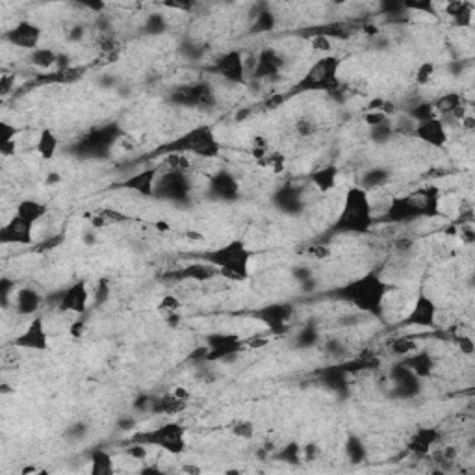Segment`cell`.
Here are the masks:
<instances>
[{"label": "cell", "mask_w": 475, "mask_h": 475, "mask_svg": "<svg viewBox=\"0 0 475 475\" xmlns=\"http://www.w3.org/2000/svg\"><path fill=\"white\" fill-rule=\"evenodd\" d=\"M390 290H392V286L384 281L381 271L372 269V271H366L361 277L353 279V281L338 286L336 290H332L331 295L359 310L361 314L373 316V318L381 320Z\"/></svg>", "instance_id": "obj_1"}, {"label": "cell", "mask_w": 475, "mask_h": 475, "mask_svg": "<svg viewBox=\"0 0 475 475\" xmlns=\"http://www.w3.org/2000/svg\"><path fill=\"white\" fill-rule=\"evenodd\" d=\"M375 223V208L372 193L362 186H351L344 195V202L331 230L334 234L364 236Z\"/></svg>", "instance_id": "obj_2"}, {"label": "cell", "mask_w": 475, "mask_h": 475, "mask_svg": "<svg viewBox=\"0 0 475 475\" xmlns=\"http://www.w3.org/2000/svg\"><path fill=\"white\" fill-rule=\"evenodd\" d=\"M200 258L214 266L219 271V275L229 279V281L245 282L251 279V264L254 252L240 238H232V240L225 241L223 245L214 247L210 251L202 252Z\"/></svg>", "instance_id": "obj_3"}, {"label": "cell", "mask_w": 475, "mask_h": 475, "mask_svg": "<svg viewBox=\"0 0 475 475\" xmlns=\"http://www.w3.org/2000/svg\"><path fill=\"white\" fill-rule=\"evenodd\" d=\"M440 208V191L427 186L413 193L392 197L383 219L388 223H411L422 218H436Z\"/></svg>", "instance_id": "obj_4"}, {"label": "cell", "mask_w": 475, "mask_h": 475, "mask_svg": "<svg viewBox=\"0 0 475 475\" xmlns=\"http://www.w3.org/2000/svg\"><path fill=\"white\" fill-rule=\"evenodd\" d=\"M156 155H182L188 156V158L197 156V158H205V160H214L221 155V144H219L212 126L200 125L184 132L182 136H178L169 144L162 145L160 149L156 150Z\"/></svg>", "instance_id": "obj_5"}, {"label": "cell", "mask_w": 475, "mask_h": 475, "mask_svg": "<svg viewBox=\"0 0 475 475\" xmlns=\"http://www.w3.org/2000/svg\"><path fill=\"white\" fill-rule=\"evenodd\" d=\"M340 67H342V60L338 56L325 54V56L318 58L304 73L303 78L293 86L292 93L336 92L342 87Z\"/></svg>", "instance_id": "obj_6"}, {"label": "cell", "mask_w": 475, "mask_h": 475, "mask_svg": "<svg viewBox=\"0 0 475 475\" xmlns=\"http://www.w3.org/2000/svg\"><path fill=\"white\" fill-rule=\"evenodd\" d=\"M121 138H123V128L119 123L112 121L84 134L73 147V153L80 158H106Z\"/></svg>", "instance_id": "obj_7"}, {"label": "cell", "mask_w": 475, "mask_h": 475, "mask_svg": "<svg viewBox=\"0 0 475 475\" xmlns=\"http://www.w3.org/2000/svg\"><path fill=\"white\" fill-rule=\"evenodd\" d=\"M126 442L144 444L147 447H160L166 453L180 455L186 449V429L178 422H166L153 431H141V433L132 435Z\"/></svg>", "instance_id": "obj_8"}, {"label": "cell", "mask_w": 475, "mask_h": 475, "mask_svg": "<svg viewBox=\"0 0 475 475\" xmlns=\"http://www.w3.org/2000/svg\"><path fill=\"white\" fill-rule=\"evenodd\" d=\"M191 197V180L188 173L177 171V169H166L158 175L155 186V199L184 205Z\"/></svg>", "instance_id": "obj_9"}, {"label": "cell", "mask_w": 475, "mask_h": 475, "mask_svg": "<svg viewBox=\"0 0 475 475\" xmlns=\"http://www.w3.org/2000/svg\"><path fill=\"white\" fill-rule=\"evenodd\" d=\"M243 347H245V340H241L238 334L214 332V334H208L207 340H205V345H200V349H202V362H216L223 361V359H232V356H238V353Z\"/></svg>", "instance_id": "obj_10"}, {"label": "cell", "mask_w": 475, "mask_h": 475, "mask_svg": "<svg viewBox=\"0 0 475 475\" xmlns=\"http://www.w3.org/2000/svg\"><path fill=\"white\" fill-rule=\"evenodd\" d=\"M169 101L178 106H188V108H214L218 103V97L208 82H195L189 86L173 89Z\"/></svg>", "instance_id": "obj_11"}, {"label": "cell", "mask_w": 475, "mask_h": 475, "mask_svg": "<svg viewBox=\"0 0 475 475\" xmlns=\"http://www.w3.org/2000/svg\"><path fill=\"white\" fill-rule=\"evenodd\" d=\"M293 316H295V306L292 303H286V301L269 303L254 312V318L268 327L269 334H275V336H281V334L292 331L290 321H292Z\"/></svg>", "instance_id": "obj_12"}, {"label": "cell", "mask_w": 475, "mask_h": 475, "mask_svg": "<svg viewBox=\"0 0 475 475\" xmlns=\"http://www.w3.org/2000/svg\"><path fill=\"white\" fill-rule=\"evenodd\" d=\"M214 75L221 76L225 82L234 84V86H245L247 84V67L245 56L241 51H229L223 56L218 58L210 67Z\"/></svg>", "instance_id": "obj_13"}, {"label": "cell", "mask_w": 475, "mask_h": 475, "mask_svg": "<svg viewBox=\"0 0 475 475\" xmlns=\"http://www.w3.org/2000/svg\"><path fill=\"white\" fill-rule=\"evenodd\" d=\"M13 347L26 351H40V353L51 349V338H49V332H46L43 316L35 314L30 320L28 325L24 327V331L19 336H15Z\"/></svg>", "instance_id": "obj_14"}, {"label": "cell", "mask_w": 475, "mask_h": 475, "mask_svg": "<svg viewBox=\"0 0 475 475\" xmlns=\"http://www.w3.org/2000/svg\"><path fill=\"white\" fill-rule=\"evenodd\" d=\"M436 321H438V306H436L435 299L429 297L427 293H420L418 297L414 299L413 309L401 320V325L435 329Z\"/></svg>", "instance_id": "obj_15"}, {"label": "cell", "mask_w": 475, "mask_h": 475, "mask_svg": "<svg viewBox=\"0 0 475 475\" xmlns=\"http://www.w3.org/2000/svg\"><path fill=\"white\" fill-rule=\"evenodd\" d=\"M414 138L420 139L422 144L429 145L433 149H444L449 141V132H447L446 119L440 117V115H435L431 119L420 121V123H414L413 126Z\"/></svg>", "instance_id": "obj_16"}, {"label": "cell", "mask_w": 475, "mask_h": 475, "mask_svg": "<svg viewBox=\"0 0 475 475\" xmlns=\"http://www.w3.org/2000/svg\"><path fill=\"white\" fill-rule=\"evenodd\" d=\"M89 301H92V292L86 281L73 282L63 292H60L58 297V310L60 312H67V314L84 316L89 309Z\"/></svg>", "instance_id": "obj_17"}, {"label": "cell", "mask_w": 475, "mask_h": 475, "mask_svg": "<svg viewBox=\"0 0 475 475\" xmlns=\"http://www.w3.org/2000/svg\"><path fill=\"white\" fill-rule=\"evenodd\" d=\"M390 379H392V397L395 399H414L422 392V379L403 362L392 368Z\"/></svg>", "instance_id": "obj_18"}, {"label": "cell", "mask_w": 475, "mask_h": 475, "mask_svg": "<svg viewBox=\"0 0 475 475\" xmlns=\"http://www.w3.org/2000/svg\"><path fill=\"white\" fill-rule=\"evenodd\" d=\"M208 197L218 202H236L240 199V180L229 169H219L208 177Z\"/></svg>", "instance_id": "obj_19"}, {"label": "cell", "mask_w": 475, "mask_h": 475, "mask_svg": "<svg viewBox=\"0 0 475 475\" xmlns=\"http://www.w3.org/2000/svg\"><path fill=\"white\" fill-rule=\"evenodd\" d=\"M41 37H43V30L40 24L32 23V21H19L15 26L2 34V40L8 41L10 45L28 52L40 49Z\"/></svg>", "instance_id": "obj_20"}, {"label": "cell", "mask_w": 475, "mask_h": 475, "mask_svg": "<svg viewBox=\"0 0 475 475\" xmlns=\"http://www.w3.org/2000/svg\"><path fill=\"white\" fill-rule=\"evenodd\" d=\"M282 67H284V56L273 46H266L254 58L251 73L257 80H268V78L279 75Z\"/></svg>", "instance_id": "obj_21"}, {"label": "cell", "mask_w": 475, "mask_h": 475, "mask_svg": "<svg viewBox=\"0 0 475 475\" xmlns=\"http://www.w3.org/2000/svg\"><path fill=\"white\" fill-rule=\"evenodd\" d=\"M271 200H273L277 210L286 214V216H299L304 210V207H306L303 191L297 186H293L292 182L284 184V186L277 189L273 197H271Z\"/></svg>", "instance_id": "obj_22"}, {"label": "cell", "mask_w": 475, "mask_h": 475, "mask_svg": "<svg viewBox=\"0 0 475 475\" xmlns=\"http://www.w3.org/2000/svg\"><path fill=\"white\" fill-rule=\"evenodd\" d=\"M162 171V166H153L141 171L134 173L132 177L125 178L123 182H119L121 189L126 191H134L139 197H155V186L158 180V175Z\"/></svg>", "instance_id": "obj_23"}, {"label": "cell", "mask_w": 475, "mask_h": 475, "mask_svg": "<svg viewBox=\"0 0 475 475\" xmlns=\"http://www.w3.org/2000/svg\"><path fill=\"white\" fill-rule=\"evenodd\" d=\"M32 230L34 227L28 225L17 216H13L8 223L0 227V243L4 245H30L32 243Z\"/></svg>", "instance_id": "obj_24"}, {"label": "cell", "mask_w": 475, "mask_h": 475, "mask_svg": "<svg viewBox=\"0 0 475 475\" xmlns=\"http://www.w3.org/2000/svg\"><path fill=\"white\" fill-rule=\"evenodd\" d=\"M219 277V271L214 266H210L208 262H199L191 264V266H186L182 269H175L171 273H167L166 279H171V281H193V282H207L212 281Z\"/></svg>", "instance_id": "obj_25"}, {"label": "cell", "mask_w": 475, "mask_h": 475, "mask_svg": "<svg viewBox=\"0 0 475 475\" xmlns=\"http://www.w3.org/2000/svg\"><path fill=\"white\" fill-rule=\"evenodd\" d=\"M41 303H43L41 293L32 286L19 288L12 301L15 312L21 316H35L41 309Z\"/></svg>", "instance_id": "obj_26"}, {"label": "cell", "mask_w": 475, "mask_h": 475, "mask_svg": "<svg viewBox=\"0 0 475 475\" xmlns=\"http://www.w3.org/2000/svg\"><path fill=\"white\" fill-rule=\"evenodd\" d=\"M338 178H340V167L334 164H327L310 173L309 180L320 193H329L338 186Z\"/></svg>", "instance_id": "obj_27"}, {"label": "cell", "mask_w": 475, "mask_h": 475, "mask_svg": "<svg viewBox=\"0 0 475 475\" xmlns=\"http://www.w3.org/2000/svg\"><path fill=\"white\" fill-rule=\"evenodd\" d=\"M46 212H49V208H46L45 202H41L37 199H24L19 202L17 210H15L13 216H17L19 219H23L28 225L35 227L41 219L45 218Z\"/></svg>", "instance_id": "obj_28"}, {"label": "cell", "mask_w": 475, "mask_h": 475, "mask_svg": "<svg viewBox=\"0 0 475 475\" xmlns=\"http://www.w3.org/2000/svg\"><path fill=\"white\" fill-rule=\"evenodd\" d=\"M438 440H440V433L436 429H431V427H425V429L414 433V436L408 442V451H413L414 455H420V457H425V455H429L431 447L435 446Z\"/></svg>", "instance_id": "obj_29"}, {"label": "cell", "mask_w": 475, "mask_h": 475, "mask_svg": "<svg viewBox=\"0 0 475 475\" xmlns=\"http://www.w3.org/2000/svg\"><path fill=\"white\" fill-rule=\"evenodd\" d=\"M188 408V401L180 399L175 392L153 399L150 414H166V416H175V414L184 413Z\"/></svg>", "instance_id": "obj_30"}, {"label": "cell", "mask_w": 475, "mask_h": 475, "mask_svg": "<svg viewBox=\"0 0 475 475\" xmlns=\"http://www.w3.org/2000/svg\"><path fill=\"white\" fill-rule=\"evenodd\" d=\"M401 362H403L405 366L411 368L422 381L429 377L431 373H433V370H435V361H433V356H431L427 351L418 349L416 353H413V355L405 356Z\"/></svg>", "instance_id": "obj_31"}, {"label": "cell", "mask_w": 475, "mask_h": 475, "mask_svg": "<svg viewBox=\"0 0 475 475\" xmlns=\"http://www.w3.org/2000/svg\"><path fill=\"white\" fill-rule=\"evenodd\" d=\"M60 149V138L52 128H43L35 139V150L43 160H52Z\"/></svg>", "instance_id": "obj_32"}, {"label": "cell", "mask_w": 475, "mask_h": 475, "mask_svg": "<svg viewBox=\"0 0 475 475\" xmlns=\"http://www.w3.org/2000/svg\"><path fill=\"white\" fill-rule=\"evenodd\" d=\"M89 474L92 475H114V458L106 449L95 447L89 455Z\"/></svg>", "instance_id": "obj_33"}, {"label": "cell", "mask_w": 475, "mask_h": 475, "mask_svg": "<svg viewBox=\"0 0 475 475\" xmlns=\"http://www.w3.org/2000/svg\"><path fill=\"white\" fill-rule=\"evenodd\" d=\"M464 103L463 95L458 92H449V93H444V95H440L438 98H435L433 101V108H435L436 115H440V117H446V115H449L451 117L455 112H457Z\"/></svg>", "instance_id": "obj_34"}, {"label": "cell", "mask_w": 475, "mask_h": 475, "mask_svg": "<svg viewBox=\"0 0 475 475\" xmlns=\"http://www.w3.org/2000/svg\"><path fill=\"white\" fill-rule=\"evenodd\" d=\"M293 347L295 349H310L320 342V329L316 327V323L309 321L306 325L293 332Z\"/></svg>", "instance_id": "obj_35"}, {"label": "cell", "mask_w": 475, "mask_h": 475, "mask_svg": "<svg viewBox=\"0 0 475 475\" xmlns=\"http://www.w3.org/2000/svg\"><path fill=\"white\" fill-rule=\"evenodd\" d=\"M390 178H392V171H390L388 167H372V169H368L364 173L362 182L359 186H362V188L368 189L372 193L373 189L384 188L390 182Z\"/></svg>", "instance_id": "obj_36"}, {"label": "cell", "mask_w": 475, "mask_h": 475, "mask_svg": "<svg viewBox=\"0 0 475 475\" xmlns=\"http://www.w3.org/2000/svg\"><path fill=\"white\" fill-rule=\"evenodd\" d=\"M447 15L460 28H469L474 24V4H469V2H453V4L447 6Z\"/></svg>", "instance_id": "obj_37"}, {"label": "cell", "mask_w": 475, "mask_h": 475, "mask_svg": "<svg viewBox=\"0 0 475 475\" xmlns=\"http://www.w3.org/2000/svg\"><path fill=\"white\" fill-rule=\"evenodd\" d=\"M345 457L353 464H361L368 458V447L359 435H349L344 446Z\"/></svg>", "instance_id": "obj_38"}, {"label": "cell", "mask_w": 475, "mask_h": 475, "mask_svg": "<svg viewBox=\"0 0 475 475\" xmlns=\"http://www.w3.org/2000/svg\"><path fill=\"white\" fill-rule=\"evenodd\" d=\"M58 58L60 54L49 46H40V49L28 52V62L40 69H51L52 65H58Z\"/></svg>", "instance_id": "obj_39"}, {"label": "cell", "mask_w": 475, "mask_h": 475, "mask_svg": "<svg viewBox=\"0 0 475 475\" xmlns=\"http://www.w3.org/2000/svg\"><path fill=\"white\" fill-rule=\"evenodd\" d=\"M370 139H372L375 145H386L390 139L394 138L395 134V123L392 121V117L384 119L383 123H379L375 126H370Z\"/></svg>", "instance_id": "obj_40"}, {"label": "cell", "mask_w": 475, "mask_h": 475, "mask_svg": "<svg viewBox=\"0 0 475 475\" xmlns=\"http://www.w3.org/2000/svg\"><path fill=\"white\" fill-rule=\"evenodd\" d=\"M275 24H277L275 15H273L271 12H268V10H264V12H258L257 15H254V21H252L251 30L254 32V34H260V32H271V30L275 28Z\"/></svg>", "instance_id": "obj_41"}, {"label": "cell", "mask_w": 475, "mask_h": 475, "mask_svg": "<svg viewBox=\"0 0 475 475\" xmlns=\"http://www.w3.org/2000/svg\"><path fill=\"white\" fill-rule=\"evenodd\" d=\"M279 460L286 464H299L303 458V447L299 446L297 442H290L288 446H282V449L279 451Z\"/></svg>", "instance_id": "obj_42"}, {"label": "cell", "mask_w": 475, "mask_h": 475, "mask_svg": "<svg viewBox=\"0 0 475 475\" xmlns=\"http://www.w3.org/2000/svg\"><path fill=\"white\" fill-rule=\"evenodd\" d=\"M390 351H392L394 355L405 359V356L413 355V353L418 351V344L414 342L413 338H397V340H394L392 345H390Z\"/></svg>", "instance_id": "obj_43"}, {"label": "cell", "mask_w": 475, "mask_h": 475, "mask_svg": "<svg viewBox=\"0 0 475 475\" xmlns=\"http://www.w3.org/2000/svg\"><path fill=\"white\" fill-rule=\"evenodd\" d=\"M87 433H89V427H87L86 422H75V424H71L67 429L63 431V438L76 444V442L84 440Z\"/></svg>", "instance_id": "obj_44"}, {"label": "cell", "mask_w": 475, "mask_h": 475, "mask_svg": "<svg viewBox=\"0 0 475 475\" xmlns=\"http://www.w3.org/2000/svg\"><path fill=\"white\" fill-rule=\"evenodd\" d=\"M167 30V21L164 15L160 13H153L147 17V23H145V32L149 35H158L164 34Z\"/></svg>", "instance_id": "obj_45"}, {"label": "cell", "mask_w": 475, "mask_h": 475, "mask_svg": "<svg viewBox=\"0 0 475 475\" xmlns=\"http://www.w3.org/2000/svg\"><path fill=\"white\" fill-rule=\"evenodd\" d=\"M0 292H2V309H8L10 304H12L13 301V295H15V282H12L10 279H2V282H0Z\"/></svg>", "instance_id": "obj_46"}, {"label": "cell", "mask_w": 475, "mask_h": 475, "mask_svg": "<svg viewBox=\"0 0 475 475\" xmlns=\"http://www.w3.org/2000/svg\"><path fill=\"white\" fill-rule=\"evenodd\" d=\"M180 306H182V303H180L175 295H166V297L160 301V304H158V310L166 312L167 316H178Z\"/></svg>", "instance_id": "obj_47"}, {"label": "cell", "mask_w": 475, "mask_h": 475, "mask_svg": "<svg viewBox=\"0 0 475 475\" xmlns=\"http://www.w3.org/2000/svg\"><path fill=\"white\" fill-rule=\"evenodd\" d=\"M125 453L128 457H132L134 460H145L147 455H149V449L144 444H134V442H126Z\"/></svg>", "instance_id": "obj_48"}, {"label": "cell", "mask_w": 475, "mask_h": 475, "mask_svg": "<svg viewBox=\"0 0 475 475\" xmlns=\"http://www.w3.org/2000/svg\"><path fill=\"white\" fill-rule=\"evenodd\" d=\"M17 126L8 123L6 119L0 121V144H10V141H15V136H17Z\"/></svg>", "instance_id": "obj_49"}, {"label": "cell", "mask_w": 475, "mask_h": 475, "mask_svg": "<svg viewBox=\"0 0 475 475\" xmlns=\"http://www.w3.org/2000/svg\"><path fill=\"white\" fill-rule=\"evenodd\" d=\"M433 75H435V63L424 62L418 67V71H416V82L424 86V84H427L433 78Z\"/></svg>", "instance_id": "obj_50"}, {"label": "cell", "mask_w": 475, "mask_h": 475, "mask_svg": "<svg viewBox=\"0 0 475 475\" xmlns=\"http://www.w3.org/2000/svg\"><path fill=\"white\" fill-rule=\"evenodd\" d=\"M306 252L312 258H316V260H325V258L331 257V247L327 245V243H316V245L309 247Z\"/></svg>", "instance_id": "obj_51"}, {"label": "cell", "mask_w": 475, "mask_h": 475, "mask_svg": "<svg viewBox=\"0 0 475 475\" xmlns=\"http://www.w3.org/2000/svg\"><path fill=\"white\" fill-rule=\"evenodd\" d=\"M110 297V282L106 281V279H103V281L98 282L97 290H95V304H103L104 301H108Z\"/></svg>", "instance_id": "obj_52"}, {"label": "cell", "mask_w": 475, "mask_h": 475, "mask_svg": "<svg viewBox=\"0 0 475 475\" xmlns=\"http://www.w3.org/2000/svg\"><path fill=\"white\" fill-rule=\"evenodd\" d=\"M252 424L251 422H238V424L232 427V433H234L236 436H240V438H251L252 436Z\"/></svg>", "instance_id": "obj_53"}, {"label": "cell", "mask_w": 475, "mask_h": 475, "mask_svg": "<svg viewBox=\"0 0 475 475\" xmlns=\"http://www.w3.org/2000/svg\"><path fill=\"white\" fill-rule=\"evenodd\" d=\"M384 119H388V115L383 114V112H366V114H364V123L368 125V128L379 125V123H383Z\"/></svg>", "instance_id": "obj_54"}, {"label": "cell", "mask_w": 475, "mask_h": 475, "mask_svg": "<svg viewBox=\"0 0 475 475\" xmlns=\"http://www.w3.org/2000/svg\"><path fill=\"white\" fill-rule=\"evenodd\" d=\"M312 43H314V49H318V51H321V52H329L331 51V40L327 37V35H321V34H318L312 40Z\"/></svg>", "instance_id": "obj_55"}, {"label": "cell", "mask_w": 475, "mask_h": 475, "mask_svg": "<svg viewBox=\"0 0 475 475\" xmlns=\"http://www.w3.org/2000/svg\"><path fill=\"white\" fill-rule=\"evenodd\" d=\"M457 342H458V347H460V351H463V353H466V355H472V353H474L475 345H474V340H472V338L460 336V338H457Z\"/></svg>", "instance_id": "obj_56"}, {"label": "cell", "mask_w": 475, "mask_h": 475, "mask_svg": "<svg viewBox=\"0 0 475 475\" xmlns=\"http://www.w3.org/2000/svg\"><path fill=\"white\" fill-rule=\"evenodd\" d=\"M295 128H297V132L301 134V136H310V134L314 132V123H312V121L301 119V121H297Z\"/></svg>", "instance_id": "obj_57"}, {"label": "cell", "mask_w": 475, "mask_h": 475, "mask_svg": "<svg viewBox=\"0 0 475 475\" xmlns=\"http://www.w3.org/2000/svg\"><path fill=\"white\" fill-rule=\"evenodd\" d=\"M69 332H71V336L73 338H80L82 334H84V320L73 321V323H71V327H69Z\"/></svg>", "instance_id": "obj_58"}, {"label": "cell", "mask_w": 475, "mask_h": 475, "mask_svg": "<svg viewBox=\"0 0 475 475\" xmlns=\"http://www.w3.org/2000/svg\"><path fill=\"white\" fill-rule=\"evenodd\" d=\"M12 82H13V76H10V75L2 76V82H0V89H2V95H6V93L10 92V87H12Z\"/></svg>", "instance_id": "obj_59"}, {"label": "cell", "mask_w": 475, "mask_h": 475, "mask_svg": "<svg viewBox=\"0 0 475 475\" xmlns=\"http://www.w3.org/2000/svg\"><path fill=\"white\" fill-rule=\"evenodd\" d=\"M82 35H84V28H82V26H75V28L69 32V40L71 41H80Z\"/></svg>", "instance_id": "obj_60"}, {"label": "cell", "mask_w": 475, "mask_h": 475, "mask_svg": "<svg viewBox=\"0 0 475 475\" xmlns=\"http://www.w3.org/2000/svg\"><path fill=\"white\" fill-rule=\"evenodd\" d=\"M460 125H464V128H466V130H474V128H475V119H474V117H472V115H466V117H464V119L463 121H460Z\"/></svg>", "instance_id": "obj_61"}, {"label": "cell", "mask_w": 475, "mask_h": 475, "mask_svg": "<svg viewBox=\"0 0 475 475\" xmlns=\"http://www.w3.org/2000/svg\"><path fill=\"white\" fill-rule=\"evenodd\" d=\"M62 180V177L60 175H56V173H52V175H49V178H46V182L49 184H56Z\"/></svg>", "instance_id": "obj_62"}]
</instances>
